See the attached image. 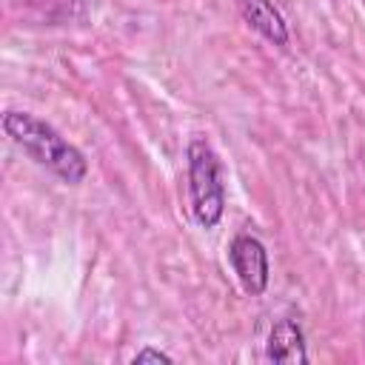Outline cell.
<instances>
[{
	"mask_svg": "<svg viewBox=\"0 0 365 365\" xmlns=\"http://www.w3.org/2000/svg\"><path fill=\"white\" fill-rule=\"evenodd\" d=\"M265 359L268 362H282V365H302L308 362V348H305V331L297 319L282 317L271 325L268 342H265Z\"/></svg>",
	"mask_w": 365,
	"mask_h": 365,
	"instance_id": "cell-4",
	"label": "cell"
},
{
	"mask_svg": "<svg viewBox=\"0 0 365 365\" xmlns=\"http://www.w3.org/2000/svg\"><path fill=\"white\" fill-rule=\"evenodd\" d=\"M171 359H174L171 354H165V351H160V348H151V345L140 348V351L131 356L134 365H143V362H171Z\"/></svg>",
	"mask_w": 365,
	"mask_h": 365,
	"instance_id": "cell-6",
	"label": "cell"
},
{
	"mask_svg": "<svg viewBox=\"0 0 365 365\" xmlns=\"http://www.w3.org/2000/svg\"><path fill=\"white\" fill-rule=\"evenodd\" d=\"M237 9H240V17H242L262 40H268L271 46L285 48V46L291 43L288 23H285L282 11H279L271 0H237Z\"/></svg>",
	"mask_w": 365,
	"mask_h": 365,
	"instance_id": "cell-5",
	"label": "cell"
},
{
	"mask_svg": "<svg viewBox=\"0 0 365 365\" xmlns=\"http://www.w3.org/2000/svg\"><path fill=\"white\" fill-rule=\"evenodd\" d=\"M228 262H231V271L237 274L245 294H251V297L265 294V288L271 282V262H268V251L259 237H254L248 231L237 234L228 242Z\"/></svg>",
	"mask_w": 365,
	"mask_h": 365,
	"instance_id": "cell-3",
	"label": "cell"
},
{
	"mask_svg": "<svg viewBox=\"0 0 365 365\" xmlns=\"http://www.w3.org/2000/svg\"><path fill=\"white\" fill-rule=\"evenodd\" d=\"M188 202L200 228H217L225 214V180L217 151L205 137H191L185 145Z\"/></svg>",
	"mask_w": 365,
	"mask_h": 365,
	"instance_id": "cell-2",
	"label": "cell"
},
{
	"mask_svg": "<svg viewBox=\"0 0 365 365\" xmlns=\"http://www.w3.org/2000/svg\"><path fill=\"white\" fill-rule=\"evenodd\" d=\"M3 134L29 157L34 160L40 168L51 171L57 180L68 182V185H80L88 174V160L86 154L68 143L51 123L40 120L31 111H17L9 108L0 120Z\"/></svg>",
	"mask_w": 365,
	"mask_h": 365,
	"instance_id": "cell-1",
	"label": "cell"
}]
</instances>
